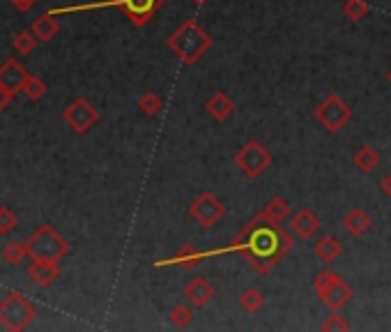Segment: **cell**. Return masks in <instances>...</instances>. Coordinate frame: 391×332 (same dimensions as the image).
I'll list each match as a JSON object with an SVG mask.
<instances>
[{
	"mask_svg": "<svg viewBox=\"0 0 391 332\" xmlns=\"http://www.w3.org/2000/svg\"><path fill=\"white\" fill-rule=\"evenodd\" d=\"M343 14H346V18H350L352 23H359L370 14V5L366 0H346V3H343Z\"/></svg>",
	"mask_w": 391,
	"mask_h": 332,
	"instance_id": "24",
	"label": "cell"
},
{
	"mask_svg": "<svg viewBox=\"0 0 391 332\" xmlns=\"http://www.w3.org/2000/svg\"><path fill=\"white\" fill-rule=\"evenodd\" d=\"M28 275L37 286H51L55 280L60 277V267L55 261H46V258H33L30 267H28Z\"/></svg>",
	"mask_w": 391,
	"mask_h": 332,
	"instance_id": "14",
	"label": "cell"
},
{
	"mask_svg": "<svg viewBox=\"0 0 391 332\" xmlns=\"http://www.w3.org/2000/svg\"><path fill=\"white\" fill-rule=\"evenodd\" d=\"M339 277H341V275H336L334 270H320L318 275L313 277V289H315V293H318V298H320V295H322L324 291L329 289V286H332L334 282L339 280Z\"/></svg>",
	"mask_w": 391,
	"mask_h": 332,
	"instance_id": "27",
	"label": "cell"
},
{
	"mask_svg": "<svg viewBox=\"0 0 391 332\" xmlns=\"http://www.w3.org/2000/svg\"><path fill=\"white\" fill-rule=\"evenodd\" d=\"M9 99H12V92L5 90L3 86H0V111H3V109L9 104Z\"/></svg>",
	"mask_w": 391,
	"mask_h": 332,
	"instance_id": "32",
	"label": "cell"
},
{
	"mask_svg": "<svg viewBox=\"0 0 391 332\" xmlns=\"http://www.w3.org/2000/svg\"><path fill=\"white\" fill-rule=\"evenodd\" d=\"M293 238L295 236L288 233L285 228H281V224H269V219L263 212H258V215L230 240V245L226 249L210 252V256L239 252L258 275L265 277L293 249L295 245Z\"/></svg>",
	"mask_w": 391,
	"mask_h": 332,
	"instance_id": "1",
	"label": "cell"
},
{
	"mask_svg": "<svg viewBox=\"0 0 391 332\" xmlns=\"http://www.w3.org/2000/svg\"><path fill=\"white\" fill-rule=\"evenodd\" d=\"M58 31H60V26H58V21L51 16V14H44V16H40L37 21L33 23V35L37 37L40 42H49V40H53L55 35H58Z\"/></svg>",
	"mask_w": 391,
	"mask_h": 332,
	"instance_id": "22",
	"label": "cell"
},
{
	"mask_svg": "<svg viewBox=\"0 0 391 332\" xmlns=\"http://www.w3.org/2000/svg\"><path fill=\"white\" fill-rule=\"evenodd\" d=\"M387 81H389V86H391V70L387 72Z\"/></svg>",
	"mask_w": 391,
	"mask_h": 332,
	"instance_id": "36",
	"label": "cell"
},
{
	"mask_svg": "<svg viewBox=\"0 0 391 332\" xmlns=\"http://www.w3.org/2000/svg\"><path fill=\"white\" fill-rule=\"evenodd\" d=\"M260 212H263V215L269 219V224H283V221L290 219L293 206L283 197H274V199L267 201V206L260 210Z\"/></svg>",
	"mask_w": 391,
	"mask_h": 332,
	"instance_id": "19",
	"label": "cell"
},
{
	"mask_svg": "<svg viewBox=\"0 0 391 332\" xmlns=\"http://www.w3.org/2000/svg\"><path fill=\"white\" fill-rule=\"evenodd\" d=\"M182 295L187 298L189 304H193L196 309H203L214 298V286L205 280V277H193V280L182 289Z\"/></svg>",
	"mask_w": 391,
	"mask_h": 332,
	"instance_id": "11",
	"label": "cell"
},
{
	"mask_svg": "<svg viewBox=\"0 0 391 332\" xmlns=\"http://www.w3.org/2000/svg\"><path fill=\"white\" fill-rule=\"evenodd\" d=\"M313 254L318 256L324 265H332L334 261H339V258H341V254H343V245H341V240H339L336 236L327 233V236H322V238L318 240V243H315Z\"/></svg>",
	"mask_w": 391,
	"mask_h": 332,
	"instance_id": "17",
	"label": "cell"
},
{
	"mask_svg": "<svg viewBox=\"0 0 391 332\" xmlns=\"http://www.w3.org/2000/svg\"><path fill=\"white\" fill-rule=\"evenodd\" d=\"M3 256H5V261H7V263L18 265V263H21L23 258L28 256V247H26L23 243H12V245H7V247H5Z\"/></svg>",
	"mask_w": 391,
	"mask_h": 332,
	"instance_id": "28",
	"label": "cell"
},
{
	"mask_svg": "<svg viewBox=\"0 0 391 332\" xmlns=\"http://www.w3.org/2000/svg\"><path fill=\"white\" fill-rule=\"evenodd\" d=\"M380 187H382V194H385V197H389V199H391V173H389V175H385L382 182H380Z\"/></svg>",
	"mask_w": 391,
	"mask_h": 332,
	"instance_id": "33",
	"label": "cell"
},
{
	"mask_svg": "<svg viewBox=\"0 0 391 332\" xmlns=\"http://www.w3.org/2000/svg\"><path fill=\"white\" fill-rule=\"evenodd\" d=\"M189 215L196 224H200L203 228H212L226 217V206H223V201L217 197V194L203 192L200 197H196L189 203Z\"/></svg>",
	"mask_w": 391,
	"mask_h": 332,
	"instance_id": "7",
	"label": "cell"
},
{
	"mask_svg": "<svg viewBox=\"0 0 391 332\" xmlns=\"http://www.w3.org/2000/svg\"><path fill=\"white\" fill-rule=\"evenodd\" d=\"M37 316V309L28 302L21 293H9L0 302V323L7 330H23Z\"/></svg>",
	"mask_w": 391,
	"mask_h": 332,
	"instance_id": "6",
	"label": "cell"
},
{
	"mask_svg": "<svg viewBox=\"0 0 391 332\" xmlns=\"http://www.w3.org/2000/svg\"><path fill=\"white\" fill-rule=\"evenodd\" d=\"M237 304L242 307V311L258 314L260 309L265 307V295H263V291H260V289H256V286H249V289H244L239 293Z\"/></svg>",
	"mask_w": 391,
	"mask_h": 332,
	"instance_id": "21",
	"label": "cell"
},
{
	"mask_svg": "<svg viewBox=\"0 0 391 332\" xmlns=\"http://www.w3.org/2000/svg\"><path fill=\"white\" fill-rule=\"evenodd\" d=\"M106 5H115L125 12V16L132 21L136 28L147 26L159 12L164 0H108Z\"/></svg>",
	"mask_w": 391,
	"mask_h": 332,
	"instance_id": "9",
	"label": "cell"
},
{
	"mask_svg": "<svg viewBox=\"0 0 391 332\" xmlns=\"http://www.w3.org/2000/svg\"><path fill=\"white\" fill-rule=\"evenodd\" d=\"M320 330H324V332H348L350 323L346 321V316H341V314L332 311L329 316L320 323Z\"/></svg>",
	"mask_w": 391,
	"mask_h": 332,
	"instance_id": "26",
	"label": "cell"
},
{
	"mask_svg": "<svg viewBox=\"0 0 391 332\" xmlns=\"http://www.w3.org/2000/svg\"><path fill=\"white\" fill-rule=\"evenodd\" d=\"M97 120H99V111L92 106L86 97H76L67 109H64V123H67L72 132H76V134L90 132Z\"/></svg>",
	"mask_w": 391,
	"mask_h": 332,
	"instance_id": "8",
	"label": "cell"
},
{
	"mask_svg": "<svg viewBox=\"0 0 391 332\" xmlns=\"http://www.w3.org/2000/svg\"><path fill=\"white\" fill-rule=\"evenodd\" d=\"M26 247H28V256L30 258H46V261H60V258L69 252L67 240L55 233L49 224L37 228L35 236L26 243Z\"/></svg>",
	"mask_w": 391,
	"mask_h": 332,
	"instance_id": "5",
	"label": "cell"
},
{
	"mask_svg": "<svg viewBox=\"0 0 391 332\" xmlns=\"http://www.w3.org/2000/svg\"><path fill=\"white\" fill-rule=\"evenodd\" d=\"M205 111H208L212 120L223 123V120H228L232 114H235V101H232L228 92L217 90V92H212L208 101H205Z\"/></svg>",
	"mask_w": 391,
	"mask_h": 332,
	"instance_id": "13",
	"label": "cell"
},
{
	"mask_svg": "<svg viewBox=\"0 0 391 332\" xmlns=\"http://www.w3.org/2000/svg\"><path fill=\"white\" fill-rule=\"evenodd\" d=\"M208 256H210L208 252H200V249H196L193 245H184L178 249V254L169 258V265L180 267V270H193V267L200 261H205Z\"/></svg>",
	"mask_w": 391,
	"mask_h": 332,
	"instance_id": "18",
	"label": "cell"
},
{
	"mask_svg": "<svg viewBox=\"0 0 391 332\" xmlns=\"http://www.w3.org/2000/svg\"><path fill=\"white\" fill-rule=\"evenodd\" d=\"M16 226V215L7 206L0 208V233H7Z\"/></svg>",
	"mask_w": 391,
	"mask_h": 332,
	"instance_id": "31",
	"label": "cell"
},
{
	"mask_svg": "<svg viewBox=\"0 0 391 332\" xmlns=\"http://www.w3.org/2000/svg\"><path fill=\"white\" fill-rule=\"evenodd\" d=\"M166 46H169V49L178 55L187 67H191V65L198 62L203 55L214 46V37L205 31L196 18H187V21H182L169 35Z\"/></svg>",
	"mask_w": 391,
	"mask_h": 332,
	"instance_id": "2",
	"label": "cell"
},
{
	"mask_svg": "<svg viewBox=\"0 0 391 332\" xmlns=\"http://www.w3.org/2000/svg\"><path fill=\"white\" fill-rule=\"evenodd\" d=\"M193 304H187V302H180V304H175V307L169 311V321L173 323L175 328H189L191 323H193Z\"/></svg>",
	"mask_w": 391,
	"mask_h": 332,
	"instance_id": "23",
	"label": "cell"
},
{
	"mask_svg": "<svg viewBox=\"0 0 391 332\" xmlns=\"http://www.w3.org/2000/svg\"><path fill=\"white\" fill-rule=\"evenodd\" d=\"M341 226L346 233H350L352 238H361L370 228V217L366 215V210L361 208H350L341 219Z\"/></svg>",
	"mask_w": 391,
	"mask_h": 332,
	"instance_id": "16",
	"label": "cell"
},
{
	"mask_svg": "<svg viewBox=\"0 0 391 332\" xmlns=\"http://www.w3.org/2000/svg\"><path fill=\"white\" fill-rule=\"evenodd\" d=\"M14 5L23 12V9H30L33 7V0H14Z\"/></svg>",
	"mask_w": 391,
	"mask_h": 332,
	"instance_id": "34",
	"label": "cell"
},
{
	"mask_svg": "<svg viewBox=\"0 0 391 332\" xmlns=\"http://www.w3.org/2000/svg\"><path fill=\"white\" fill-rule=\"evenodd\" d=\"M232 164H235V169H239L242 175H246L249 180H258L272 169L274 157L263 143L251 138V141H246L235 155H232Z\"/></svg>",
	"mask_w": 391,
	"mask_h": 332,
	"instance_id": "3",
	"label": "cell"
},
{
	"mask_svg": "<svg viewBox=\"0 0 391 332\" xmlns=\"http://www.w3.org/2000/svg\"><path fill=\"white\" fill-rule=\"evenodd\" d=\"M352 162H355V166H357L361 173H370V171H375L378 166H380L382 157H380V150H375V148L361 145L359 150L352 155Z\"/></svg>",
	"mask_w": 391,
	"mask_h": 332,
	"instance_id": "20",
	"label": "cell"
},
{
	"mask_svg": "<svg viewBox=\"0 0 391 332\" xmlns=\"http://www.w3.org/2000/svg\"><path fill=\"white\" fill-rule=\"evenodd\" d=\"M288 228H290V233L295 238L311 240L322 228V219L315 215L311 208H300L297 212H293L290 219H288Z\"/></svg>",
	"mask_w": 391,
	"mask_h": 332,
	"instance_id": "10",
	"label": "cell"
},
{
	"mask_svg": "<svg viewBox=\"0 0 391 332\" xmlns=\"http://www.w3.org/2000/svg\"><path fill=\"white\" fill-rule=\"evenodd\" d=\"M193 5H203V3H208V0H191Z\"/></svg>",
	"mask_w": 391,
	"mask_h": 332,
	"instance_id": "35",
	"label": "cell"
},
{
	"mask_svg": "<svg viewBox=\"0 0 391 332\" xmlns=\"http://www.w3.org/2000/svg\"><path fill=\"white\" fill-rule=\"evenodd\" d=\"M352 298H355V289H352V286L343 280V277H339V280L320 295V300L327 304L332 311H339L341 307H346Z\"/></svg>",
	"mask_w": 391,
	"mask_h": 332,
	"instance_id": "12",
	"label": "cell"
},
{
	"mask_svg": "<svg viewBox=\"0 0 391 332\" xmlns=\"http://www.w3.org/2000/svg\"><path fill=\"white\" fill-rule=\"evenodd\" d=\"M138 109H141V114L145 116H157V114H162V109H164V99L157 95V92L152 90H147L141 95V99H138Z\"/></svg>",
	"mask_w": 391,
	"mask_h": 332,
	"instance_id": "25",
	"label": "cell"
},
{
	"mask_svg": "<svg viewBox=\"0 0 391 332\" xmlns=\"http://www.w3.org/2000/svg\"><path fill=\"white\" fill-rule=\"evenodd\" d=\"M313 118L324 127L327 134H339L352 120V106L346 104V99L336 92L327 95L313 111Z\"/></svg>",
	"mask_w": 391,
	"mask_h": 332,
	"instance_id": "4",
	"label": "cell"
},
{
	"mask_svg": "<svg viewBox=\"0 0 391 332\" xmlns=\"http://www.w3.org/2000/svg\"><path fill=\"white\" fill-rule=\"evenodd\" d=\"M40 42L33 33H21V35H16V40H14V49L18 53H30L35 49V44Z\"/></svg>",
	"mask_w": 391,
	"mask_h": 332,
	"instance_id": "30",
	"label": "cell"
},
{
	"mask_svg": "<svg viewBox=\"0 0 391 332\" xmlns=\"http://www.w3.org/2000/svg\"><path fill=\"white\" fill-rule=\"evenodd\" d=\"M26 77H28V72L16 60H7L3 67H0V86L12 92V95L23 88Z\"/></svg>",
	"mask_w": 391,
	"mask_h": 332,
	"instance_id": "15",
	"label": "cell"
},
{
	"mask_svg": "<svg viewBox=\"0 0 391 332\" xmlns=\"http://www.w3.org/2000/svg\"><path fill=\"white\" fill-rule=\"evenodd\" d=\"M21 90H23L30 99H40V97L44 95V92H46V86H44V81H40L37 77H33V74H28Z\"/></svg>",
	"mask_w": 391,
	"mask_h": 332,
	"instance_id": "29",
	"label": "cell"
}]
</instances>
